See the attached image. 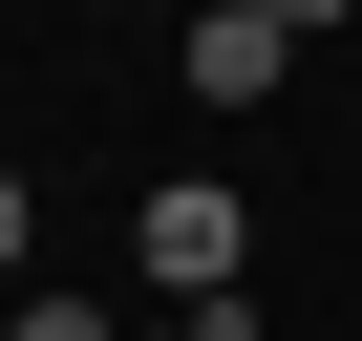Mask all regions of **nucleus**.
<instances>
[{"mask_svg":"<svg viewBox=\"0 0 362 341\" xmlns=\"http://www.w3.org/2000/svg\"><path fill=\"white\" fill-rule=\"evenodd\" d=\"M149 277H170V299H235V277H256V214L214 192V170H170V192H149Z\"/></svg>","mask_w":362,"mask_h":341,"instance_id":"obj_1","label":"nucleus"},{"mask_svg":"<svg viewBox=\"0 0 362 341\" xmlns=\"http://www.w3.org/2000/svg\"><path fill=\"white\" fill-rule=\"evenodd\" d=\"M277 64H298L277 0H192V107H277Z\"/></svg>","mask_w":362,"mask_h":341,"instance_id":"obj_2","label":"nucleus"},{"mask_svg":"<svg viewBox=\"0 0 362 341\" xmlns=\"http://www.w3.org/2000/svg\"><path fill=\"white\" fill-rule=\"evenodd\" d=\"M0 277H22V170H0Z\"/></svg>","mask_w":362,"mask_h":341,"instance_id":"obj_3","label":"nucleus"},{"mask_svg":"<svg viewBox=\"0 0 362 341\" xmlns=\"http://www.w3.org/2000/svg\"><path fill=\"white\" fill-rule=\"evenodd\" d=\"M277 22H298V43H320V22H362V0H277Z\"/></svg>","mask_w":362,"mask_h":341,"instance_id":"obj_4","label":"nucleus"}]
</instances>
